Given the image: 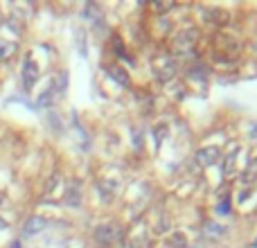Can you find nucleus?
I'll use <instances>...</instances> for the list:
<instances>
[{
    "label": "nucleus",
    "instance_id": "f257e3e1",
    "mask_svg": "<svg viewBox=\"0 0 257 248\" xmlns=\"http://www.w3.org/2000/svg\"><path fill=\"white\" fill-rule=\"evenodd\" d=\"M93 237L99 241L102 246H113V244H120L122 239H124V228L120 226V223H102V226L95 228Z\"/></svg>",
    "mask_w": 257,
    "mask_h": 248
},
{
    "label": "nucleus",
    "instance_id": "f03ea898",
    "mask_svg": "<svg viewBox=\"0 0 257 248\" xmlns=\"http://www.w3.org/2000/svg\"><path fill=\"white\" fill-rule=\"evenodd\" d=\"M196 36H199V30H185L174 39V54L178 57H187V54L194 52V45H196Z\"/></svg>",
    "mask_w": 257,
    "mask_h": 248
},
{
    "label": "nucleus",
    "instance_id": "7ed1b4c3",
    "mask_svg": "<svg viewBox=\"0 0 257 248\" xmlns=\"http://www.w3.org/2000/svg\"><path fill=\"white\" fill-rule=\"evenodd\" d=\"M39 66H36V61L27 54L25 61H23V68H21V81H23V88L25 90H32L36 86V81H39Z\"/></svg>",
    "mask_w": 257,
    "mask_h": 248
},
{
    "label": "nucleus",
    "instance_id": "20e7f679",
    "mask_svg": "<svg viewBox=\"0 0 257 248\" xmlns=\"http://www.w3.org/2000/svg\"><path fill=\"white\" fill-rule=\"evenodd\" d=\"M219 158H221V149H219L217 145L201 147V149L196 151V163H199L201 167H212V165H217Z\"/></svg>",
    "mask_w": 257,
    "mask_h": 248
},
{
    "label": "nucleus",
    "instance_id": "39448f33",
    "mask_svg": "<svg viewBox=\"0 0 257 248\" xmlns=\"http://www.w3.org/2000/svg\"><path fill=\"white\" fill-rule=\"evenodd\" d=\"M68 208H79L81 201H84V192H81V181H70L68 183V190L63 194Z\"/></svg>",
    "mask_w": 257,
    "mask_h": 248
},
{
    "label": "nucleus",
    "instance_id": "423d86ee",
    "mask_svg": "<svg viewBox=\"0 0 257 248\" xmlns=\"http://www.w3.org/2000/svg\"><path fill=\"white\" fill-rule=\"evenodd\" d=\"M45 226H48V219L41 217V214H32V217L25 221V226H23L21 237H34V235H39V232L43 230Z\"/></svg>",
    "mask_w": 257,
    "mask_h": 248
},
{
    "label": "nucleus",
    "instance_id": "0eeeda50",
    "mask_svg": "<svg viewBox=\"0 0 257 248\" xmlns=\"http://www.w3.org/2000/svg\"><path fill=\"white\" fill-rule=\"evenodd\" d=\"M54 102H57V90H54V84L50 81L48 88H45L43 93L39 95V99H36V106L39 108H50Z\"/></svg>",
    "mask_w": 257,
    "mask_h": 248
},
{
    "label": "nucleus",
    "instance_id": "6e6552de",
    "mask_svg": "<svg viewBox=\"0 0 257 248\" xmlns=\"http://www.w3.org/2000/svg\"><path fill=\"white\" fill-rule=\"evenodd\" d=\"M108 72H111V79H113V81H117V84H120L122 88H128V86H131V77L126 75L124 68H120V66H111V68H108Z\"/></svg>",
    "mask_w": 257,
    "mask_h": 248
},
{
    "label": "nucleus",
    "instance_id": "1a4fd4ad",
    "mask_svg": "<svg viewBox=\"0 0 257 248\" xmlns=\"http://www.w3.org/2000/svg\"><path fill=\"white\" fill-rule=\"evenodd\" d=\"M255 181H257V158H253L246 165L244 174H241V185H253Z\"/></svg>",
    "mask_w": 257,
    "mask_h": 248
},
{
    "label": "nucleus",
    "instance_id": "9d476101",
    "mask_svg": "<svg viewBox=\"0 0 257 248\" xmlns=\"http://www.w3.org/2000/svg\"><path fill=\"white\" fill-rule=\"evenodd\" d=\"M237 154H239V149L237 147H232L230 154L223 158V167H221V174L223 176H230L232 172H235V160H237Z\"/></svg>",
    "mask_w": 257,
    "mask_h": 248
},
{
    "label": "nucleus",
    "instance_id": "9b49d317",
    "mask_svg": "<svg viewBox=\"0 0 257 248\" xmlns=\"http://www.w3.org/2000/svg\"><path fill=\"white\" fill-rule=\"evenodd\" d=\"M16 50H18V45H16V41H0V61H5V59H12L14 54H16Z\"/></svg>",
    "mask_w": 257,
    "mask_h": 248
},
{
    "label": "nucleus",
    "instance_id": "f8f14e48",
    "mask_svg": "<svg viewBox=\"0 0 257 248\" xmlns=\"http://www.w3.org/2000/svg\"><path fill=\"white\" fill-rule=\"evenodd\" d=\"M84 18H88L90 23H102V9L95 3H88L84 7Z\"/></svg>",
    "mask_w": 257,
    "mask_h": 248
},
{
    "label": "nucleus",
    "instance_id": "ddd939ff",
    "mask_svg": "<svg viewBox=\"0 0 257 248\" xmlns=\"http://www.w3.org/2000/svg\"><path fill=\"white\" fill-rule=\"evenodd\" d=\"M223 232H226V228L221 223H208L203 230V237H208V239H221Z\"/></svg>",
    "mask_w": 257,
    "mask_h": 248
},
{
    "label": "nucleus",
    "instance_id": "4468645a",
    "mask_svg": "<svg viewBox=\"0 0 257 248\" xmlns=\"http://www.w3.org/2000/svg\"><path fill=\"white\" fill-rule=\"evenodd\" d=\"M203 16L210 18L212 23H217V25H223V23H228V14L221 12V9H205Z\"/></svg>",
    "mask_w": 257,
    "mask_h": 248
},
{
    "label": "nucleus",
    "instance_id": "2eb2a0df",
    "mask_svg": "<svg viewBox=\"0 0 257 248\" xmlns=\"http://www.w3.org/2000/svg\"><path fill=\"white\" fill-rule=\"evenodd\" d=\"M167 246L169 248H185L187 246V237L183 232H174V235L167 237Z\"/></svg>",
    "mask_w": 257,
    "mask_h": 248
},
{
    "label": "nucleus",
    "instance_id": "dca6fc26",
    "mask_svg": "<svg viewBox=\"0 0 257 248\" xmlns=\"http://www.w3.org/2000/svg\"><path fill=\"white\" fill-rule=\"evenodd\" d=\"M169 133V129L167 127H156V131H154V138H156V147H160L163 145V138Z\"/></svg>",
    "mask_w": 257,
    "mask_h": 248
},
{
    "label": "nucleus",
    "instance_id": "f3484780",
    "mask_svg": "<svg viewBox=\"0 0 257 248\" xmlns=\"http://www.w3.org/2000/svg\"><path fill=\"white\" fill-rule=\"evenodd\" d=\"M131 248H149V239H147L145 235L133 237V239H131Z\"/></svg>",
    "mask_w": 257,
    "mask_h": 248
},
{
    "label": "nucleus",
    "instance_id": "a211bd4d",
    "mask_svg": "<svg viewBox=\"0 0 257 248\" xmlns=\"http://www.w3.org/2000/svg\"><path fill=\"white\" fill-rule=\"evenodd\" d=\"M203 66H199V68H192L190 72H187V77H190V79H205V77L208 75H203Z\"/></svg>",
    "mask_w": 257,
    "mask_h": 248
},
{
    "label": "nucleus",
    "instance_id": "6ab92c4d",
    "mask_svg": "<svg viewBox=\"0 0 257 248\" xmlns=\"http://www.w3.org/2000/svg\"><path fill=\"white\" fill-rule=\"evenodd\" d=\"M217 212L219 214H228V212H230V199H221V201H219V203H217Z\"/></svg>",
    "mask_w": 257,
    "mask_h": 248
},
{
    "label": "nucleus",
    "instance_id": "aec40b11",
    "mask_svg": "<svg viewBox=\"0 0 257 248\" xmlns=\"http://www.w3.org/2000/svg\"><path fill=\"white\" fill-rule=\"evenodd\" d=\"M169 9H174V3H156L154 5V12H158V14H165V12H169Z\"/></svg>",
    "mask_w": 257,
    "mask_h": 248
},
{
    "label": "nucleus",
    "instance_id": "412c9836",
    "mask_svg": "<svg viewBox=\"0 0 257 248\" xmlns=\"http://www.w3.org/2000/svg\"><path fill=\"white\" fill-rule=\"evenodd\" d=\"M57 181H61V174H54V176H52V181L48 183V192H52V190H54V185H57Z\"/></svg>",
    "mask_w": 257,
    "mask_h": 248
},
{
    "label": "nucleus",
    "instance_id": "4be33fe9",
    "mask_svg": "<svg viewBox=\"0 0 257 248\" xmlns=\"http://www.w3.org/2000/svg\"><path fill=\"white\" fill-rule=\"evenodd\" d=\"M23 246V239H16V241H12V246L9 248H21Z\"/></svg>",
    "mask_w": 257,
    "mask_h": 248
},
{
    "label": "nucleus",
    "instance_id": "5701e85b",
    "mask_svg": "<svg viewBox=\"0 0 257 248\" xmlns=\"http://www.w3.org/2000/svg\"><path fill=\"white\" fill-rule=\"evenodd\" d=\"M185 248H201L199 244H194V246H185Z\"/></svg>",
    "mask_w": 257,
    "mask_h": 248
},
{
    "label": "nucleus",
    "instance_id": "b1692460",
    "mask_svg": "<svg viewBox=\"0 0 257 248\" xmlns=\"http://www.w3.org/2000/svg\"><path fill=\"white\" fill-rule=\"evenodd\" d=\"M255 246H257V241H255Z\"/></svg>",
    "mask_w": 257,
    "mask_h": 248
},
{
    "label": "nucleus",
    "instance_id": "393cba45",
    "mask_svg": "<svg viewBox=\"0 0 257 248\" xmlns=\"http://www.w3.org/2000/svg\"><path fill=\"white\" fill-rule=\"evenodd\" d=\"M255 48H257V45H255Z\"/></svg>",
    "mask_w": 257,
    "mask_h": 248
}]
</instances>
